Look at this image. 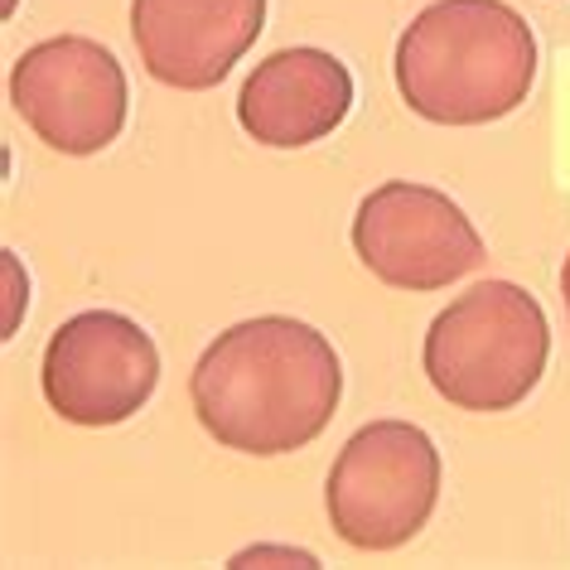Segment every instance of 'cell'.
Wrapping results in <instances>:
<instances>
[{"label": "cell", "instance_id": "obj_1", "mask_svg": "<svg viewBox=\"0 0 570 570\" xmlns=\"http://www.w3.org/2000/svg\"><path fill=\"white\" fill-rule=\"evenodd\" d=\"M344 363L315 324L256 315L223 330L198 353L189 402L198 425L237 454H295L330 431Z\"/></svg>", "mask_w": 570, "mask_h": 570}, {"label": "cell", "instance_id": "obj_2", "mask_svg": "<svg viewBox=\"0 0 570 570\" xmlns=\"http://www.w3.org/2000/svg\"><path fill=\"white\" fill-rule=\"evenodd\" d=\"M396 92L421 121L489 126L537 82V35L508 0H435L396 39Z\"/></svg>", "mask_w": 570, "mask_h": 570}, {"label": "cell", "instance_id": "obj_3", "mask_svg": "<svg viewBox=\"0 0 570 570\" xmlns=\"http://www.w3.org/2000/svg\"><path fill=\"white\" fill-rule=\"evenodd\" d=\"M551 324L532 291L479 281L440 309L425 330L421 367L454 411L498 416L522 406L547 373Z\"/></svg>", "mask_w": 570, "mask_h": 570}, {"label": "cell", "instance_id": "obj_4", "mask_svg": "<svg viewBox=\"0 0 570 570\" xmlns=\"http://www.w3.org/2000/svg\"><path fill=\"white\" fill-rule=\"evenodd\" d=\"M440 450L411 421L353 431L324 479L334 537L353 551H396L431 522L440 503Z\"/></svg>", "mask_w": 570, "mask_h": 570}, {"label": "cell", "instance_id": "obj_5", "mask_svg": "<svg viewBox=\"0 0 570 570\" xmlns=\"http://www.w3.org/2000/svg\"><path fill=\"white\" fill-rule=\"evenodd\" d=\"M353 252L382 285L411 295L445 291L483 266V237L450 194L416 179H387L353 213Z\"/></svg>", "mask_w": 570, "mask_h": 570}, {"label": "cell", "instance_id": "obj_6", "mask_svg": "<svg viewBox=\"0 0 570 570\" xmlns=\"http://www.w3.org/2000/svg\"><path fill=\"white\" fill-rule=\"evenodd\" d=\"M39 387L53 416L68 425H121L160 387V348L131 315L117 309H82L53 330Z\"/></svg>", "mask_w": 570, "mask_h": 570}, {"label": "cell", "instance_id": "obj_7", "mask_svg": "<svg viewBox=\"0 0 570 570\" xmlns=\"http://www.w3.org/2000/svg\"><path fill=\"white\" fill-rule=\"evenodd\" d=\"M10 107L49 150L97 155L121 136L131 88L111 49L88 35H59L16 59Z\"/></svg>", "mask_w": 570, "mask_h": 570}, {"label": "cell", "instance_id": "obj_8", "mask_svg": "<svg viewBox=\"0 0 570 570\" xmlns=\"http://www.w3.org/2000/svg\"><path fill=\"white\" fill-rule=\"evenodd\" d=\"M266 30V0H131L140 68L175 92H208Z\"/></svg>", "mask_w": 570, "mask_h": 570}, {"label": "cell", "instance_id": "obj_9", "mask_svg": "<svg viewBox=\"0 0 570 570\" xmlns=\"http://www.w3.org/2000/svg\"><path fill=\"white\" fill-rule=\"evenodd\" d=\"M353 111V73L330 49H276L247 73L237 121L256 146L301 150L334 136Z\"/></svg>", "mask_w": 570, "mask_h": 570}, {"label": "cell", "instance_id": "obj_10", "mask_svg": "<svg viewBox=\"0 0 570 570\" xmlns=\"http://www.w3.org/2000/svg\"><path fill=\"white\" fill-rule=\"evenodd\" d=\"M233 566H320V556L295 547H247L233 556Z\"/></svg>", "mask_w": 570, "mask_h": 570}, {"label": "cell", "instance_id": "obj_11", "mask_svg": "<svg viewBox=\"0 0 570 570\" xmlns=\"http://www.w3.org/2000/svg\"><path fill=\"white\" fill-rule=\"evenodd\" d=\"M561 301H566V320H570V256H566V266H561Z\"/></svg>", "mask_w": 570, "mask_h": 570}]
</instances>
